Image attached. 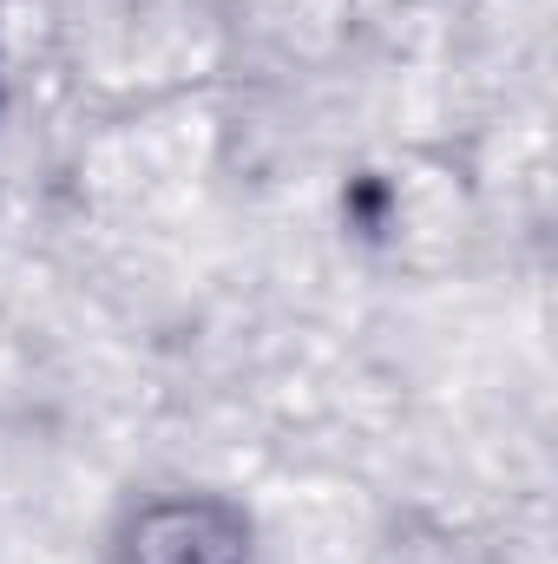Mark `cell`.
Here are the masks:
<instances>
[{"label": "cell", "mask_w": 558, "mask_h": 564, "mask_svg": "<svg viewBox=\"0 0 558 564\" xmlns=\"http://www.w3.org/2000/svg\"><path fill=\"white\" fill-rule=\"evenodd\" d=\"M257 519L230 492H151L126 512L112 564H250Z\"/></svg>", "instance_id": "cell-1"}, {"label": "cell", "mask_w": 558, "mask_h": 564, "mask_svg": "<svg viewBox=\"0 0 558 564\" xmlns=\"http://www.w3.org/2000/svg\"><path fill=\"white\" fill-rule=\"evenodd\" d=\"M0 99H7V79H0Z\"/></svg>", "instance_id": "cell-2"}]
</instances>
